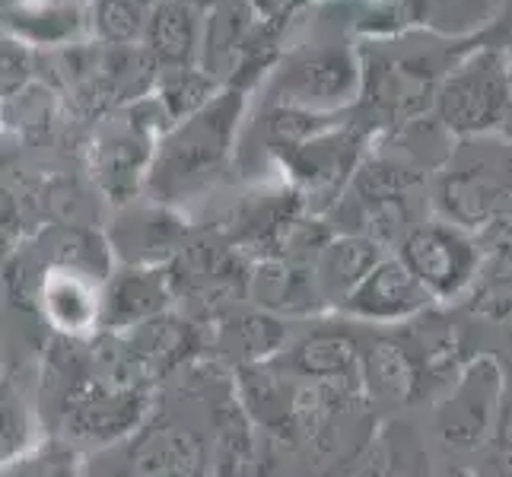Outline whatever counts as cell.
<instances>
[{"label":"cell","mask_w":512,"mask_h":477,"mask_svg":"<svg viewBox=\"0 0 512 477\" xmlns=\"http://www.w3.org/2000/svg\"><path fill=\"white\" fill-rule=\"evenodd\" d=\"M236 398V376L194 363L125 443L86 458V477H214L220 420Z\"/></svg>","instance_id":"1"},{"label":"cell","mask_w":512,"mask_h":477,"mask_svg":"<svg viewBox=\"0 0 512 477\" xmlns=\"http://www.w3.org/2000/svg\"><path fill=\"white\" fill-rule=\"evenodd\" d=\"M242 109V90L226 86L198 115L166 128L160 144H156V156L147 175L156 204H179L198 198L201 191L214 185L229 153H233Z\"/></svg>","instance_id":"2"},{"label":"cell","mask_w":512,"mask_h":477,"mask_svg":"<svg viewBox=\"0 0 512 477\" xmlns=\"http://www.w3.org/2000/svg\"><path fill=\"white\" fill-rule=\"evenodd\" d=\"M433 207L439 220L481 236L512 210V140L497 134L455 140L433 175Z\"/></svg>","instance_id":"3"},{"label":"cell","mask_w":512,"mask_h":477,"mask_svg":"<svg viewBox=\"0 0 512 477\" xmlns=\"http://www.w3.org/2000/svg\"><path fill=\"white\" fill-rule=\"evenodd\" d=\"M506 404V376L497 357H471L446 395L436 401L433 430L449 455L478 458L500 436Z\"/></svg>","instance_id":"4"},{"label":"cell","mask_w":512,"mask_h":477,"mask_svg":"<svg viewBox=\"0 0 512 477\" xmlns=\"http://www.w3.org/2000/svg\"><path fill=\"white\" fill-rule=\"evenodd\" d=\"M436 121L455 140L487 137L512 115V74L500 51H474L443 77L436 90Z\"/></svg>","instance_id":"5"},{"label":"cell","mask_w":512,"mask_h":477,"mask_svg":"<svg viewBox=\"0 0 512 477\" xmlns=\"http://www.w3.org/2000/svg\"><path fill=\"white\" fill-rule=\"evenodd\" d=\"M398 258L414 271L433 303H455L471 293L484 268L478 236L446 220L420 223L398 245Z\"/></svg>","instance_id":"6"},{"label":"cell","mask_w":512,"mask_h":477,"mask_svg":"<svg viewBox=\"0 0 512 477\" xmlns=\"http://www.w3.org/2000/svg\"><path fill=\"white\" fill-rule=\"evenodd\" d=\"M109 280L77 264H42L32 284V303L42 322L67 341H90L105 331V293Z\"/></svg>","instance_id":"7"},{"label":"cell","mask_w":512,"mask_h":477,"mask_svg":"<svg viewBox=\"0 0 512 477\" xmlns=\"http://www.w3.org/2000/svg\"><path fill=\"white\" fill-rule=\"evenodd\" d=\"M360 86H363V74L353 51L309 48L280 70L277 96L280 105L331 115V109H344L347 102L357 99Z\"/></svg>","instance_id":"8"},{"label":"cell","mask_w":512,"mask_h":477,"mask_svg":"<svg viewBox=\"0 0 512 477\" xmlns=\"http://www.w3.org/2000/svg\"><path fill=\"white\" fill-rule=\"evenodd\" d=\"M433 306V296L423 290L414 271L398 255L382 258L363 284L353 290L338 309L344 318L379 328L411 325Z\"/></svg>","instance_id":"9"},{"label":"cell","mask_w":512,"mask_h":477,"mask_svg":"<svg viewBox=\"0 0 512 477\" xmlns=\"http://www.w3.org/2000/svg\"><path fill=\"white\" fill-rule=\"evenodd\" d=\"M160 121L156 118H140L131 112L125 125H109L93 144V172L102 191L109 194L115 204H125L134 198V191L150 175L153 166V131Z\"/></svg>","instance_id":"10"},{"label":"cell","mask_w":512,"mask_h":477,"mask_svg":"<svg viewBox=\"0 0 512 477\" xmlns=\"http://www.w3.org/2000/svg\"><path fill=\"white\" fill-rule=\"evenodd\" d=\"M430 369L408 338H376L363 347V395L385 411L408 408L420 398Z\"/></svg>","instance_id":"11"},{"label":"cell","mask_w":512,"mask_h":477,"mask_svg":"<svg viewBox=\"0 0 512 477\" xmlns=\"http://www.w3.org/2000/svg\"><path fill=\"white\" fill-rule=\"evenodd\" d=\"M182 242L185 223L166 204L121 210L109 233V245L128 268H163L185 249Z\"/></svg>","instance_id":"12"},{"label":"cell","mask_w":512,"mask_h":477,"mask_svg":"<svg viewBox=\"0 0 512 477\" xmlns=\"http://www.w3.org/2000/svg\"><path fill=\"white\" fill-rule=\"evenodd\" d=\"M128 338L137 363L144 366V373L156 382H172L175 376H182L185 369L198 363L201 350V331L188 318L166 312L153 322H144L131 331H121Z\"/></svg>","instance_id":"13"},{"label":"cell","mask_w":512,"mask_h":477,"mask_svg":"<svg viewBox=\"0 0 512 477\" xmlns=\"http://www.w3.org/2000/svg\"><path fill=\"white\" fill-rule=\"evenodd\" d=\"M290 373L315 382H360L363 385V347L344 328H309L277 357Z\"/></svg>","instance_id":"14"},{"label":"cell","mask_w":512,"mask_h":477,"mask_svg":"<svg viewBox=\"0 0 512 477\" xmlns=\"http://www.w3.org/2000/svg\"><path fill=\"white\" fill-rule=\"evenodd\" d=\"M175 280L166 268H125L105 293V331H131L172 309Z\"/></svg>","instance_id":"15"},{"label":"cell","mask_w":512,"mask_h":477,"mask_svg":"<svg viewBox=\"0 0 512 477\" xmlns=\"http://www.w3.org/2000/svg\"><path fill=\"white\" fill-rule=\"evenodd\" d=\"M382 258H385L382 245H376L373 239H366L360 233H344V236L325 239L322 249L309 261L322 306L341 309L344 299L363 284L369 271H373Z\"/></svg>","instance_id":"16"},{"label":"cell","mask_w":512,"mask_h":477,"mask_svg":"<svg viewBox=\"0 0 512 477\" xmlns=\"http://www.w3.org/2000/svg\"><path fill=\"white\" fill-rule=\"evenodd\" d=\"M360 159L363 137L357 131H325L287 153L293 175L309 194H338L357 175Z\"/></svg>","instance_id":"17"},{"label":"cell","mask_w":512,"mask_h":477,"mask_svg":"<svg viewBox=\"0 0 512 477\" xmlns=\"http://www.w3.org/2000/svg\"><path fill=\"white\" fill-rule=\"evenodd\" d=\"M252 51H255V10L249 7V0H229L220 10L207 13L201 67L210 77H217L220 83L223 80L236 83Z\"/></svg>","instance_id":"18"},{"label":"cell","mask_w":512,"mask_h":477,"mask_svg":"<svg viewBox=\"0 0 512 477\" xmlns=\"http://www.w3.org/2000/svg\"><path fill=\"white\" fill-rule=\"evenodd\" d=\"M207 16L185 0H163L150 7V20L144 32V45L163 70L198 64L204 48Z\"/></svg>","instance_id":"19"},{"label":"cell","mask_w":512,"mask_h":477,"mask_svg":"<svg viewBox=\"0 0 512 477\" xmlns=\"http://www.w3.org/2000/svg\"><path fill=\"white\" fill-rule=\"evenodd\" d=\"M252 303L271 315H299L322 309L319 290H315L312 268H296L287 258H264L255 271L245 277Z\"/></svg>","instance_id":"20"},{"label":"cell","mask_w":512,"mask_h":477,"mask_svg":"<svg viewBox=\"0 0 512 477\" xmlns=\"http://www.w3.org/2000/svg\"><path fill=\"white\" fill-rule=\"evenodd\" d=\"M287 344H290V328L280 322V315H271L264 309L226 318L217 338V347L242 369L277 360L287 350Z\"/></svg>","instance_id":"21"},{"label":"cell","mask_w":512,"mask_h":477,"mask_svg":"<svg viewBox=\"0 0 512 477\" xmlns=\"http://www.w3.org/2000/svg\"><path fill=\"white\" fill-rule=\"evenodd\" d=\"M353 477H433V462L408 423H388L357 458Z\"/></svg>","instance_id":"22"},{"label":"cell","mask_w":512,"mask_h":477,"mask_svg":"<svg viewBox=\"0 0 512 477\" xmlns=\"http://www.w3.org/2000/svg\"><path fill=\"white\" fill-rule=\"evenodd\" d=\"M220 80L210 77L201 64L191 67H166L156 80V102L166 115V125H179V121L198 115L204 105H210L220 96Z\"/></svg>","instance_id":"23"},{"label":"cell","mask_w":512,"mask_h":477,"mask_svg":"<svg viewBox=\"0 0 512 477\" xmlns=\"http://www.w3.org/2000/svg\"><path fill=\"white\" fill-rule=\"evenodd\" d=\"M86 458L77 446L61 436H48L29 449L4 458L0 477H86Z\"/></svg>","instance_id":"24"},{"label":"cell","mask_w":512,"mask_h":477,"mask_svg":"<svg viewBox=\"0 0 512 477\" xmlns=\"http://www.w3.org/2000/svg\"><path fill=\"white\" fill-rule=\"evenodd\" d=\"M150 7L137 0H99L93 26L105 45H144Z\"/></svg>","instance_id":"25"},{"label":"cell","mask_w":512,"mask_h":477,"mask_svg":"<svg viewBox=\"0 0 512 477\" xmlns=\"http://www.w3.org/2000/svg\"><path fill=\"white\" fill-rule=\"evenodd\" d=\"M484 7V0H420V7H417V16H423L427 23H443V26H471L474 20L471 16L478 13Z\"/></svg>","instance_id":"26"},{"label":"cell","mask_w":512,"mask_h":477,"mask_svg":"<svg viewBox=\"0 0 512 477\" xmlns=\"http://www.w3.org/2000/svg\"><path fill=\"white\" fill-rule=\"evenodd\" d=\"M32 83V51L16 42V39H4V96L13 99L23 90H29Z\"/></svg>","instance_id":"27"},{"label":"cell","mask_w":512,"mask_h":477,"mask_svg":"<svg viewBox=\"0 0 512 477\" xmlns=\"http://www.w3.org/2000/svg\"><path fill=\"white\" fill-rule=\"evenodd\" d=\"M471 477H512V439L497 436L493 443L471 462Z\"/></svg>","instance_id":"28"},{"label":"cell","mask_w":512,"mask_h":477,"mask_svg":"<svg viewBox=\"0 0 512 477\" xmlns=\"http://www.w3.org/2000/svg\"><path fill=\"white\" fill-rule=\"evenodd\" d=\"M290 4L293 0H249V7L255 10V16H261V20H277Z\"/></svg>","instance_id":"29"},{"label":"cell","mask_w":512,"mask_h":477,"mask_svg":"<svg viewBox=\"0 0 512 477\" xmlns=\"http://www.w3.org/2000/svg\"><path fill=\"white\" fill-rule=\"evenodd\" d=\"M185 4H191L194 10H201V13L207 16V13H214V10H220L223 4H229V0H185Z\"/></svg>","instance_id":"30"},{"label":"cell","mask_w":512,"mask_h":477,"mask_svg":"<svg viewBox=\"0 0 512 477\" xmlns=\"http://www.w3.org/2000/svg\"><path fill=\"white\" fill-rule=\"evenodd\" d=\"M137 4H144V7H156V4H163V0H137Z\"/></svg>","instance_id":"31"},{"label":"cell","mask_w":512,"mask_h":477,"mask_svg":"<svg viewBox=\"0 0 512 477\" xmlns=\"http://www.w3.org/2000/svg\"><path fill=\"white\" fill-rule=\"evenodd\" d=\"M449 477H471L468 471H455V474H449Z\"/></svg>","instance_id":"32"}]
</instances>
